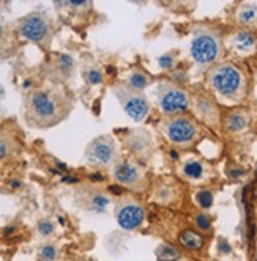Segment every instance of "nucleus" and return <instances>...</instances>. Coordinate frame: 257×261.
Here are the masks:
<instances>
[{
	"label": "nucleus",
	"mask_w": 257,
	"mask_h": 261,
	"mask_svg": "<svg viewBox=\"0 0 257 261\" xmlns=\"http://www.w3.org/2000/svg\"><path fill=\"white\" fill-rule=\"evenodd\" d=\"M60 114V102L56 95L51 91L38 90L33 91L29 99V115L35 123L48 126L57 121V115Z\"/></svg>",
	"instance_id": "1"
},
{
	"label": "nucleus",
	"mask_w": 257,
	"mask_h": 261,
	"mask_svg": "<svg viewBox=\"0 0 257 261\" xmlns=\"http://www.w3.org/2000/svg\"><path fill=\"white\" fill-rule=\"evenodd\" d=\"M210 84L213 90L224 98H233L242 88L243 76L240 69L230 63L216 66L210 74Z\"/></svg>",
	"instance_id": "2"
},
{
	"label": "nucleus",
	"mask_w": 257,
	"mask_h": 261,
	"mask_svg": "<svg viewBox=\"0 0 257 261\" xmlns=\"http://www.w3.org/2000/svg\"><path fill=\"white\" fill-rule=\"evenodd\" d=\"M156 98L161 110L166 115H178L190 107L188 93L171 82H162L158 85Z\"/></svg>",
	"instance_id": "3"
},
{
	"label": "nucleus",
	"mask_w": 257,
	"mask_h": 261,
	"mask_svg": "<svg viewBox=\"0 0 257 261\" xmlns=\"http://www.w3.org/2000/svg\"><path fill=\"white\" fill-rule=\"evenodd\" d=\"M115 95L119 96L126 115L134 121H142L150 114V104L142 91L131 88L130 85H117Z\"/></svg>",
	"instance_id": "4"
},
{
	"label": "nucleus",
	"mask_w": 257,
	"mask_h": 261,
	"mask_svg": "<svg viewBox=\"0 0 257 261\" xmlns=\"http://www.w3.org/2000/svg\"><path fill=\"white\" fill-rule=\"evenodd\" d=\"M191 57L199 65H212L219 57V41L210 32H199L191 41Z\"/></svg>",
	"instance_id": "5"
},
{
	"label": "nucleus",
	"mask_w": 257,
	"mask_h": 261,
	"mask_svg": "<svg viewBox=\"0 0 257 261\" xmlns=\"http://www.w3.org/2000/svg\"><path fill=\"white\" fill-rule=\"evenodd\" d=\"M115 217L119 225L123 230L133 231L142 225V222L145 219V211L133 198H123L115 208Z\"/></svg>",
	"instance_id": "6"
},
{
	"label": "nucleus",
	"mask_w": 257,
	"mask_h": 261,
	"mask_svg": "<svg viewBox=\"0 0 257 261\" xmlns=\"http://www.w3.org/2000/svg\"><path fill=\"white\" fill-rule=\"evenodd\" d=\"M164 129H166V134L171 139V142L177 145L191 143L197 134V127L194 121L188 117H181V115L169 118L166 124H164Z\"/></svg>",
	"instance_id": "7"
},
{
	"label": "nucleus",
	"mask_w": 257,
	"mask_h": 261,
	"mask_svg": "<svg viewBox=\"0 0 257 261\" xmlns=\"http://www.w3.org/2000/svg\"><path fill=\"white\" fill-rule=\"evenodd\" d=\"M87 161L97 165L112 164L117 156V146L112 137L103 136L94 140L87 148Z\"/></svg>",
	"instance_id": "8"
},
{
	"label": "nucleus",
	"mask_w": 257,
	"mask_h": 261,
	"mask_svg": "<svg viewBox=\"0 0 257 261\" xmlns=\"http://www.w3.org/2000/svg\"><path fill=\"white\" fill-rule=\"evenodd\" d=\"M114 178L117 182L128 186V188H141L144 181V172L139 165L130 161H120L114 165Z\"/></svg>",
	"instance_id": "9"
},
{
	"label": "nucleus",
	"mask_w": 257,
	"mask_h": 261,
	"mask_svg": "<svg viewBox=\"0 0 257 261\" xmlns=\"http://www.w3.org/2000/svg\"><path fill=\"white\" fill-rule=\"evenodd\" d=\"M19 32L24 38L30 40V41H43L48 33H49V22L46 17L40 16V14H30L26 19H22Z\"/></svg>",
	"instance_id": "10"
},
{
	"label": "nucleus",
	"mask_w": 257,
	"mask_h": 261,
	"mask_svg": "<svg viewBox=\"0 0 257 261\" xmlns=\"http://www.w3.org/2000/svg\"><path fill=\"white\" fill-rule=\"evenodd\" d=\"M232 49L238 54H251L255 49V36L249 30H240L237 32L232 38H230Z\"/></svg>",
	"instance_id": "11"
},
{
	"label": "nucleus",
	"mask_w": 257,
	"mask_h": 261,
	"mask_svg": "<svg viewBox=\"0 0 257 261\" xmlns=\"http://www.w3.org/2000/svg\"><path fill=\"white\" fill-rule=\"evenodd\" d=\"M178 244L183 249H186V250L197 252V250H200L202 247H204L205 238L202 236L200 231H196V230H183L178 234Z\"/></svg>",
	"instance_id": "12"
},
{
	"label": "nucleus",
	"mask_w": 257,
	"mask_h": 261,
	"mask_svg": "<svg viewBox=\"0 0 257 261\" xmlns=\"http://www.w3.org/2000/svg\"><path fill=\"white\" fill-rule=\"evenodd\" d=\"M131 150L137 154H147L152 151V139L145 130H134L130 139Z\"/></svg>",
	"instance_id": "13"
},
{
	"label": "nucleus",
	"mask_w": 257,
	"mask_h": 261,
	"mask_svg": "<svg viewBox=\"0 0 257 261\" xmlns=\"http://www.w3.org/2000/svg\"><path fill=\"white\" fill-rule=\"evenodd\" d=\"M155 255H156L158 261H178L180 256H181V252L174 244H169V242H162V244H159L156 247Z\"/></svg>",
	"instance_id": "14"
},
{
	"label": "nucleus",
	"mask_w": 257,
	"mask_h": 261,
	"mask_svg": "<svg viewBox=\"0 0 257 261\" xmlns=\"http://www.w3.org/2000/svg\"><path fill=\"white\" fill-rule=\"evenodd\" d=\"M246 124H248V118L242 112H232L226 120V127L230 133H240V130L246 127Z\"/></svg>",
	"instance_id": "15"
},
{
	"label": "nucleus",
	"mask_w": 257,
	"mask_h": 261,
	"mask_svg": "<svg viewBox=\"0 0 257 261\" xmlns=\"http://www.w3.org/2000/svg\"><path fill=\"white\" fill-rule=\"evenodd\" d=\"M238 21L246 25L254 24L257 21V5H251V4L242 5V8L238 10Z\"/></svg>",
	"instance_id": "16"
},
{
	"label": "nucleus",
	"mask_w": 257,
	"mask_h": 261,
	"mask_svg": "<svg viewBox=\"0 0 257 261\" xmlns=\"http://www.w3.org/2000/svg\"><path fill=\"white\" fill-rule=\"evenodd\" d=\"M183 175L190 179H199L202 175H204V165H202L199 161H188L185 165H183Z\"/></svg>",
	"instance_id": "17"
},
{
	"label": "nucleus",
	"mask_w": 257,
	"mask_h": 261,
	"mask_svg": "<svg viewBox=\"0 0 257 261\" xmlns=\"http://www.w3.org/2000/svg\"><path fill=\"white\" fill-rule=\"evenodd\" d=\"M111 203V200H109L104 194H100V192H95L94 195H91L88 198V208L91 211H97V213H103L107 204Z\"/></svg>",
	"instance_id": "18"
},
{
	"label": "nucleus",
	"mask_w": 257,
	"mask_h": 261,
	"mask_svg": "<svg viewBox=\"0 0 257 261\" xmlns=\"http://www.w3.org/2000/svg\"><path fill=\"white\" fill-rule=\"evenodd\" d=\"M149 84H150L149 76H145V74L141 72V71H134V72H131L130 84H128V85H130L131 88H134V90H137V91H142Z\"/></svg>",
	"instance_id": "19"
},
{
	"label": "nucleus",
	"mask_w": 257,
	"mask_h": 261,
	"mask_svg": "<svg viewBox=\"0 0 257 261\" xmlns=\"http://www.w3.org/2000/svg\"><path fill=\"white\" fill-rule=\"evenodd\" d=\"M38 256H40L41 261H56L59 258V249L54 244H44L40 249Z\"/></svg>",
	"instance_id": "20"
},
{
	"label": "nucleus",
	"mask_w": 257,
	"mask_h": 261,
	"mask_svg": "<svg viewBox=\"0 0 257 261\" xmlns=\"http://www.w3.org/2000/svg\"><path fill=\"white\" fill-rule=\"evenodd\" d=\"M194 225H196L197 231H200V233H207V231L212 230V220H210V217H208L207 214L199 213V214L194 216Z\"/></svg>",
	"instance_id": "21"
},
{
	"label": "nucleus",
	"mask_w": 257,
	"mask_h": 261,
	"mask_svg": "<svg viewBox=\"0 0 257 261\" xmlns=\"http://www.w3.org/2000/svg\"><path fill=\"white\" fill-rule=\"evenodd\" d=\"M196 201L202 210H208L213 204V194L207 189H202L196 194Z\"/></svg>",
	"instance_id": "22"
},
{
	"label": "nucleus",
	"mask_w": 257,
	"mask_h": 261,
	"mask_svg": "<svg viewBox=\"0 0 257 261\" xmlns=\"http://www.w3.org/2000/svg\"><path fill=\"white\" fill-rule=\"evenodd\" d=\"M38 233L43 236V238H49V236H52L54 234V231H56V225L49 220V219H43V220H40L38 222Z\"/></svg>",
	"instance_id": "23"
},
{
	"label": "nucleus",
	"mask_w": 257,
	"mask_h": 261,
	"mask_svg": "<svg viewBox=\"0 0 257 261\" xmlns=\"http://www.w3.org/2000/svg\"><path fill=\"white\" fill-rule=\"evenodd\" d=\"M85 79L91 85H98V84L103 82V72L100 69H97V68H91V69H88L85 72Z\"/></svg>",
	"instance_id": "24"
},
{
	"label": "nucleus",
	"mask_w": 257,
	"mask_h": 261,
	"mask_svg": "<svg viewBox=\"0 0 257 261\" xmlns=\"http://www.w3.org/2000/svg\"><path fill=\"white\" fill-rule=\"evenodd\" d=\"M158 63L164 69L172 68V65H174V55L172 54H164V55H161V57L158 59Z\"/></svg>",
	"instance_id": "25"
},
{
	"label": "nucleus",
	"mask_w": 257,
	"mask_h": 261,
	"mask_svg": "<svg viewBox=\"0 0 257 261\" xmlns=\"http://www.w3.org/2000/svg\"><path fill=\"white\" fill-rule=\"evenodd\" d=\"M73 63H75V62H73V59L69 57V55H60L59 65H60V68H62V69H65L66 72H68V71H71V69H73V66H75Z\"/></svg>",
	"instance_id": "26"
},
{
	"label": "nucleus",
	"mask_w": 257,
	"mask_h": 261,
	"mask_svg": "<svg viewBox=\"0 0 257 261\" xmlns=\"http://www.w3.org/2000/svg\"><path fill=\"white\" fill-rule=\"evenodd\" d=\"M219 250H221L223 253H229L230 252V246L227 244V241H221V242H219Z\"/></svg>",
	"instance_id": "27"
},
{
	"label": "nucleus",
	"mask_w": 257,
	"mask_h": 261,
	"mask_svg": "<svg viewBox=\"0 0 257 261\" xmlns=\"http://www.w3.org/2000/svg\"><path fill=\"white\" fill-rule=\"evenodd\" d=\"M7 151H8V148H7V143L0 139V159H2L5 154H7Z\"/></svg>",
	"instance_id": "28"
},
{
	"label": "nucleus",
	"mask_w": 257,
	"mask_h": 261,
	"mask_svg": "<svg viewBox=\"0 0 257 261\" xmlns=\"http://www.w3.org/2000/svg\"><path fill=\"white\" fill-rule=\"evenodd\" d=\"M69 5H71V7H84L85 2H84V0H71Z\"/></svg>",
	"instance_id": "29"
},
{
	"label": "nucleus",
	"mask_w": 257,
	"mask_h": 261,
	"mask_svg": "<svg viewBox=\"0 0 257 261\" xmlns=\"http://www.w3.org/2000/svg\"><path fill=\"white\" fill-rule=\"evenodd\" d=\"M11 186H13V188H19L21 182L19 181H11Z\"/></svg>",
	"instance_id": "30"
}]
</instances>
